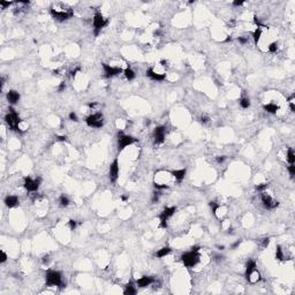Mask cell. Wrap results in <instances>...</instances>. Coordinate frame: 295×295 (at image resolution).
Listing matches in <instances>:
<instances>
[{
  "label": "cell",
  "instance_id": "6da1fadb",
  "mask_svg": "<svg viewBox=\"0 0 295 295\" xmlns=\"http://www.w3.org/2000/svg\"><path fill=\"white\" fill-rule=\"evenodd\" d=\"M51 14L54 19H57L59 21H65V20H68V19L73 18L74 12L69 6L59 3V4H55L54 6H52Z\"/></svg>",
  "mask_w": 295,
  "mask_h": 295
},
{
  "label": "cell",
  "instance_id": "7a4b0ae2",
  "mask_svg": "<svg viewBox=\"0 0 295 295\" xmlns=\"http://www.w3.org/2000/svg\"><path fill=\"white\" fill-rule=\"evenodd\" d=\"M45 279H46V286L48 287H52V286H59L60 288L65 287V284L62 282L61 273L58 271H47Z\"/></svg>",
  "mask_w": 295,
  "mask_h": 295
},
{
  "label": "cell",
  "instance_id": "3957f363",
  "mask_svg": "<svg viewBox=\"0 0 295 295\" xmlns=\"http://www.w3.org/2000/svg\"><path fill=\"white\" fill-rule=\"evenodd\" d=\"M182 258V262L183 264L187 266V267H194L198 262H199V254L198 251H189V253H186L181 256Z\"/></svg>",
  "mask_w": 295,
  "mask_h": 295
},
{
  "label": "cell",
  "instance_id": "277c9868",
  "mask_svg": "<svg viewBox=\"0 0 295 295\" xmlns=\"http://www.w3.org/2000/svg\"><path fill=\"white\" fill-rule=\"evenodd\" d=\"M5 120H6V122H7V125L13 129V130H18V131H21L20 130V127H19V125H20V122H21V120H20V118H19V115H18V113L11 107L9 108V113L5 117Z\"/></svg>",
  "mask_w": 295,
  "mask_h": 295
},
{
  "label": "cell",
  "instance_id": "5b68a950",
  "mask_svg": "<svg viewBox=\"0 0 295 295\" xmlns=\"http://www.w3.org/2000/svg\"><path fill=\"white\" fill-rule=\"evenodd\" d=\"M87 125L89 127H92V128H100L103 127L104 125V117L102 113H94L91 115H89L86 120Z\"/></svg>",
  "mask_w": 295,
  "mask_h": 295
},
{
  "label": "cell",
  "instance_id": "8992f818",
  "mask_svg": "<svg viewBox=\"0 0 295 295\" xmlns=\"http://www.w3.org/2000/svg\"><path fill=\"white\" fill-rule=\"evenodd\" d=\"M107 24V20L103 16L102 13L97 12L94 16V28H95V35H98L99 30H102Z\"/></svg>",
  "mask_w": 295,
  "mask_h": 295
},
{
  "label": "cell",
  "instance_id": "52a82bcc",
  "mask_svg": "<svg viewBox=\"0 0 295 295\" xmlns=\"http://www.w3.org/2000/svg\"><path fill=\"white\" fill-rule=\"evenodd\" d=\"M175 211H176V207H174V206H172V207H166L163 212H162V214H160V227H163V228H166L167 227V220L175 213Z\"/></svg>",
  "mask_w": 295,
  "mask_h": 295
},
{
  "label": "cell",
  "instance_id": "ba28073f",
  "mask_svg": "<svg viewBox=\"0 0 295 295\" xmlns=\"http://www.w3.org/2000/svg\"><path fill=\"white\" fill-rule=\"evenodd\" d=\"M40 181H42L40 178L31 179L30 176H27V178H24V188H26L28 191H36V190L39 188Z\"/></svg>",
  "mask_w": 295,
  "mask_h": 295
},
{
  "label": "cell",
  "instance_id": "9c48e42d",
  "mask_svg": "<svg viewBox=\"0 0 295 295\" xmlns=\"http://www.w3.org/2000/svg\"><path fill=\"white\" fill-rule=\"evenodd\" d=\"M136 139L133 137V136H129V135H125L122 133H119V139H118V145H119V150H122L125 149L126 146L133 144Z\"/></svg>",
  "mask_w": 295,
  "mask_h": 295
},
{
  "label": "cell",
  "instance_id": "30bf717a",
  "mask_svg": "<svg viewBox=\"0 0 295 295\" xmlns=\"http://www.w3.org/2000/svg\"><path fill=\"white\" fill-rule=\"evenodd\" d=\"M103 68H104V73H105V76L106 77H112V76H115L118 74L122 73V69L121 68H118V67H112L107 63H102Z\"/></svg>",
  "mask_w": 295,
  "mask_h": 295
},
{
  "label": "cell",
  "instance_id": "8fae6325",
  "mask_svg": "<svg viewBox=\"0 0 295 295\" xmlns=\"http://www.w3.org/2000/svg\"><path fill=\"white\" fill-rule=\"evenodd\" d=\"M261 198H262V202H263L264 206L267 207V209H274V207H277V206L279 205L278 201L273 199L270 195H267V194H265V193L262 194V197H261Z\"/></svg>",
  "mask_w": 295,
  "mask_h": 295
},
{
  "label": "cell",
  "instance_id": "7c38bea8",
  "mask_svg": "<svg viewBox=\"0 0 295 295\" xmlns=\"http://www.w3.org/2000/svg\"><path fill=\"white\" fill-rule=\"evenodd\" d=\"M119 176V162L118 159H114L113 163L110 166V180L111 182H115Z\"/></svg>",
  "mask_w": 295,
  "mask_h": 295
},
{
  "label": "cell",
  "instance_id": "4fadbf2b",
  "mask_svg": "<svg viewBox=\"0 0 295 295\" xmlns=\"http://www.w3.org/2000/svg\"><path fill=\"white\" fill-rule=\"evenodd\" d=\"M165 135H166L165 127H163V126L157 127V128L155 129V133H154L155 142H156L157 144H162V143L165 141Z\"/></svg>",
  "mask_w": 295,
  "mask_h": 295
},
{
  "label": "cell",
  "instance_id": "5bb4252c",
  "mask_svg": "<svg viewBox=\"0 0 295 295\" xmlns=\"http://www.w3.org/2000/svg\"><path fill=\"white\" fill-rule=\"evenodd\" d=\"M146 76H149L150 79H152V80H155V81H164L165 77H166L165 74H158V73H156L152 68H150V69L146 70Z\"/></svg>",
  "mask_w": 295,
  "mask_h": 295
},
{
  "label": "cell",
  "instance_id": "9a60e30c",
  "mask_svg": "<svg viewBox=\"0 0 295 295\" xmlns=\"http://www.w3.org/2000/svg\"><path fill=\"white\" fill-rule=\"evenodd\" d=\"M256 270V262L254 259H249L246 264V278L247 280L249 279V277L251 275V273Z\"/></svg>",
  "mask_w": 295,
  "mask_h": 295
},
{
  "label": "cell",
  "instance_id": "2e32d148",
  "mask_svg": "<svg viewBox=\"0 0 295 295\" xmlns=\"http://www.w3.org/2000/svg\"><path fill=\"white\" fill-rule=\"evenodd\" d=\"M154 282V278H151V277H142V278H139L137 281H136V284H137V286L138 287H148V286H150L151 284Z\"/></svg>",
  "mask_w": 295,
  "mask_h": 295
},
{
  "label": "cell",
  "instance_id": "e0dca14e",
  "mask_svg": "<svg viewBox=\"0 0 295 295\" xmlns=\"http://www.w3.org/2000/svg\"><path fill=\"white\" fill-rule=\"evenodd\" d=\"M7 99H8V102L11 104H16L20 100V94L18 91H15V90H11L7 94Z\"/></svg>",
  "mask_w": 295,
  "mask_h": 295
},
{
  "label": "cell",
  "instance_id": "ac0fdd59",
  "mask_svg": "<svg viewBox=\"0 0 295 295\" xmlns=\"http://www.w3.org/2000/svg\"><path fill=\"white\" fill-rule=\"evenodd\" d=\"M5 204L8 206V207H14L15 205L19 204V198L14 195H8L6 198H5Z\"/></svg>",
  "mask_w": 295,
  "mask_h": 295
},
{
  "label": "cell",
  "instance_id": "d6986e66",
  "mask_svg": "<svg viewBox=\"0 0 295 295\" xmlns=\"http://www.w3.org/2000/svg\"><path fill=\"white\" fill-rule=\"evenodd\" d=\"M172 175L178 180V181H182L186 176V170H176L172 172Z\"/></svg>",
  "mask_w": 295,
  "mask_h": 295
},
{
  "label": "cell",
  "instance_id": "ffe728a7",
  "mask_svg": "<svg viewBox=\"0 0 295 295\" xmlns=\"http://www.w3.org/2000/svg\"><path fill=\"white\" fill-rule=\"evenodd\" d=\"M264 110H265L266 112H269V113L274 114V113H277V111L279 110V106L275 105V104H266V105H264Z\"/></svg>",
  "mask_w": 295,
  "mask_h": 295
},
{
  "label": "cell",
  "instance_id": "44dd1931",
  "mask_svg": "<svg viewBox=\"0 0 295 295\" xmlns=\"http://www.w3.org/2000/svg\"><path fill=\"white\" fill-rule=\"evenodd\" d=\"M170 253H171V248H170V247H164V248H162V249H159V250L157 251L156 256L159 257V258H163V257L167 256Z\"/></svg>",
  "mask_w": 295,
  "mask_h": 295
},
{
  "label": "cell",
  "instance_id": "7402d4cb",
  "mask_svg": "<svg viewBox=\"0 0 295 295\" xmlns=\"http://www.w3.org/2000/svg\"><path fill=\"white\" fill-rule=\"evenodd\" d=\"M123 73H125V76H126V79L128 80V81H131V80H134L135 79V71L131 69V68H126L125 70H123Z\"/></svg>",
  "mask_w": 295,
  "mask_h": 295
},
{
  "label": "cell",
  "instance_id": "603a6c76",
  "mask_svg": "<svg viewBox=\"0 0 295 295\" xmlns=\"http://www.w3.org/2000/svg\"><path fill=\"white\" fill-rule=\"evenodd\" d=\"M126 295H134V294H136V289H135V287H134V284L133 282H129L127 286H126V289H125V292H123Z\"/></svg>",
  "mask_w": 295,
  "mask_h": 295
},
{
  "label": "cell",
  "instance_id": "cb8c5ba5",
  "mask_svg": "<svg viewBox=\"0 0 295 295\" xmlns=\"http://www.w3.org/2000/svg\"><path fill=\"white\" fill-rule=\"evenodd\" d=\"M261 35H262V29H261V28H257V29L254 31V34H253V38H254V42H255L256 45H257L258 42H259Z\"/></svg>",
  "mask_w": 295,
  "mask_h": 295
},
{
  "label": "cell",
  "instance_id": "d4e9b609",
  "mask_svg": "<svg viewBox=\"0 0 295 295\" xmlns=\"http://www.w3.org/2000/svg\"><path fill=\"white\" fill-rule=\"evenodd\" d=\"M287 162H288L290 165L295 163V154H294V151H293L292 149H289L288 152H287Z\"/></svg>",
  "mask_w": 295,
  "mask_h": 295
},
{
  "label": "cell",
  "instance_id": "484cf974",
  "mask_svg": "<svg viewBox=\"0 0 295 295\" xmlns=\"http://www.w3.org/2000/svg\"><path fill=\"white\" fill-rule=\"evenodd\" d=\"M240 106H241L242 108H248V107L250 106V99L247 98V97L241 98V99H240Z\"/></svg>",
  "mask_w": 295,
  "mask_h": 295
},
{
  "label": "cell",
  "instance_id": "4316f807",
  "mask_svg": "<svg viewBox=\"0 0 295 295\" xmlns=\"http://www.w3.org/2000/svg\"><path fill=\"white\" fill-rule=\"evenodd\" d=\"M59 202H60V205L61 206H67L69 204V198L65 195H61L60 198H59Z\"/></svg>",
  "mask_w": 295,
  "mask_h": 295
},
{
  "label": "cell",
  "instance_id": "83f0119b",
  "mask_svg": "<svg viewBox=\"0 0 295 295\" xmlns=\"http://www.w3.org/2000/svg\"><path fill=\"white\" fill-rule=\"evenodd\" d=\"M275 258L279 259V261H282L284 259V253H282V249L280 246L277 247V250H275Z\"/></svg>",
  "mask_w": 295,
  "mask_h": 295
},
{
  "label": "cell",
  "instance_id": "f1b7e54d",
  "mask_svg": "<svg viewBox=\"0 0 295 295\" xmlns=\"http://www.w3.org/2000/svg\"><path fill=\"white\" fill-rule=\"evenodd\" d=\"M210 206H211V209H212V212H213V214H216L217 216V211H218V209L220 207L216 202H211L210 203Z\"/></svg>",
  "mask_w": 295,
  "mask_h": 295
},
{
  "label": "cell",
  "instance_id": "f546056e",
  "mask_svg": "<svg viewBox=\"0 0 295 295\" xmlns=\"http://www.w3.org/2000/svg\"><path fill=\"white\" fill-rule=\"evenodd\" d=\"M277 50H278V44L274 42V43H271L270 45H269V51L270 52H272V53H274V52H277Z\"/></svg>",
  "mask_w": 295,
  "mask_h": 295
},
{
  "label": "cell",
  "instance_id": "4dcf8cb0",
  "mask_svg": "<svg viewBox=\"0 0 295 295\" xmlns=\"http://www.w3.org/2000/svg\"><path fill=\"white\" fill-rule=\"evenodd\" d=\"M267 186H269L267 183H261V185H257V186H256V189H257L258 191H262V193H263V191L267 188Z\"/></svg>",
  "mask_w": 295,
  "mask_h": 295
},
{
  "label": "cell",
  "instance_id": "1f68e13d",
  "mask_svg": "<svg viewBox=\"0 0 295 295\" xmlns=\"http://www.w3.org/2000/svg\"><path fill=\"white\" fill-rule=\"evenodd\" d=\"M155 188L162 190V189H167L168 186H167V185H163V183H157V182H155Z\"/></svg>",
  "mask_w": 295,
  "mask_h": 295
},
{
  "label": "cell",
  "instance_id": "d6a6232c",
  "mask_svg": "<svg viewBox=\"0 0 295 295\" xmlns=\"http://www.w3.org/2000/svg\"><path fill=\"white\" fill-rule=\"evenodd\" d=\"M68 224H69V227H70V230H71V231H74V230L76 228V226H77V223H76L75 220H73V219H71V220H69V223H68Z\"/></svg>",
  "mask_w": 295,
  "mask_h": 295
},
{
  "label": "cell",
  "instance_id": "836d02e7",
  "mask_svg": "<svg viewBox=\"0 0 295 295\" xmlns=\"http://www.w3.org/2000/svg\"><path fill=\"white\" fill-rule=\"evenodd\" d=\"M288 171H289L290 176H292V178H294V175H295V166H294V164H292V165H289V166H288Z\"/></svg>",
  "mask_w": 295,
  "mask_h": 295
},
{
  "label": "cell",
  "instance_id": "e575fe53",
  "mask_svg": "<svg viewBox=\"0 0 295 295\" xmlns=\"http://www.w3.org/2000/svg\"><path fill=\"white\" fill-rule=\"evenodd\" d=\"M289 106H290V111L295 112V106H294V96H292L289 98Z\"/></svg>",
  "mask_w": 295,
  "mask_h": 295
},
{
  "label": "cell",
  "instance_id": "d590c367",
  "mask_svg": "<svg viewBox=\"0 0 295 295\" xmlns=\"http://www.w3.org/2000/svg\"><path fill=\"white\" fill-rule=\"evenodd\" d=\"M269 242H270L269 238H265V239H262V240H261V243H262V247H263V248H266V247L269 246Z\"/></svg>",
  "mask_w": 295,
  "mask_h": 295
},
{
  "label": "cell",
  "instance_id": "8d00e7d4",
  "mask_svg": "<svg viewBox=\"0 0 295 295\" xmlns=\"http://www.w3.org/2000/svg\"><path fill=\"white\" fill-rule=\"evenodd\" d=\"M69 119H70L71 121H79V119H77V115H76V113H74V112L69 113Z\"/></svg>",
  "mask_w": 295,
  "mask_h": 295
},
{
  "label": "cell",
  "instance_id": "74e56055",
  "mask_svg": "<svg viewBox=\"0 0 295 295\" xmlns=\"http://www.w3.org/2000/svg\"><path fill=\"white\" fill-rule=\"evenodd\" d=\"M0 5H1L3 9H5L6 7H9L12 5V3H9V1H0Z\"/></svg>",
  "mask_w": 295,
  "mask_h": 295
},
{
  "label": "cell",
  "instance_id": "f35d334b",
  "mask_svg": "<svg viewBox=\"0 0 295 295\" xmlns=\"http://www.w3.org/2000/svg\"><path fill=\"white\" fill-rule=\"evenodd\" d=\"M159 197H160V193H155V194H154V197H152V202H154V203H157L158 199H159Z\"/></svg>",
  "mask_w": 295,
  "mask_h": 295
},
{
  "label": "cell",
  "instance_id": "ab89813d",
  "mask_svg": "<svg viewBox=\"0 0 295 295\" xmlns=\"http://www.w3.org/2000/svg\"><path fill=\"white\" fill-rule=\"evenodd\" d=\"M0 255H1V259H0V262L1 263H4V262H6V259H7V255L5 254V251H0Z\"/></svg>",
  "mask_w": 295,
  "mask_h": 295
},
{
  "label": "cell",
  "instance_id": "60d3db41",
  "mask_svg": "<svg viewBox=\"0 0 295 295\" xmlns=\"http://www.w3.org/2000/svg\"><path fill=\"white\" fill-rule=\"evenodd\" d=\"M225 159H226V157H225V156H219V157L217 158V162L220 164V163H224V162H225Z\"/></svg>",
  "mask_w": 295,
  "mask_h": 295
},
{
  "label": "cell",
  "instance_id": "b9f144b4",
  "mask_svg": "<svg viewBox=\"0 0 295 295\" xmlns=\"http://www.w3.org/2000/svg\"><path fill=\"white\" fill-rule=\"evenodd\" d=\"M240 244H241V240H238L235 243H233V244H232V249H235V248H238Z\"/></svg>",
  "mask_w": 295,
  "mask_h": 295
},
{
  "label": "cell",
  "instance_id": "7bdbcfd3",
  "mask_svg": "<svg viewBox=\"0 0 295 295\" xmlns=\"http://www.w3.org/2000/svg\"><path fill=\"white\" fill-rule=\"evenodd\" d=\"M239 42L241 44H246L248 42V38H244V37H239Z\"/></svg>",
  "mask_w": 295,
  "mask_h": 295
},
{
  "label": "cell",
  "instance_id": "ee69618b",
  "mask_svg": "<svg viewBox=\"0 0 295 295\" xmlns=\"http://www.w3.org/2000/svg\"><path fill=\"white\" fill-rule=\"evenodd\" d=\"M65 88H66V86H65V83H63V82H62V83H61V84H60V87H59V89H58V91H59V92H61V91H63V90H65Z\"/></svg>",
  "mask_w": 295,
  "mask_h": 295
},
{
  "label": "cell",
  "instance_id": "f6af8a7d",
  "mask_svg": "<svg viewBox=\"0 0 295 295\" xmlns=\"http://www.w3.org/2000/svg\"><path fill=\"white\" fill-rule=\"evenodd\" d=\"M201 121L203 122V123H205V122H207L209 121V117H202V119H201Z\"/></svg>",
  "mask_w": 295,
  "mask_h": 295
},
{
  "label": "cell",
  "instance_id": "bcb514c9",
  "mask_svg": "<svg viewBox=\"0 0 295 295\" xmlns=\"http://www.w3.org/2000/svg\"><path fill=\"white\" fill-rule=\"evenodd\" d=\"M244 3L243 1H234L233 3V5H235V6H241V5H243Z\"/></svg>",
  "mask_w": 295,
  "mask_h": 295
},
{
  "label": "cell",
  "instance_id": "7dc6e473",
  "mask_svg": "<svg viewBox=\"0 0 295 295\" xmlns=\"http://www.w3.org/2000/svg\"><path fill=\"white\" fill-rule=\"evenodd\" d=\"M66 136H58V141H61V142H63V141H66Z\"/></svg>",
  "mask_w": 295,
  "mask_h": 295
},
{
  "label": "cell",
  "instance_id": "c3c4849f",
  "mask_svg": "<svg viewBox=\"0 0 295 295\" xmlns=\"http://www.w3.org/2000/svg\"><path fill=\"white\" fill-rule=\"evenodd\" d=\"M47 261H48V256H44V257H43V262L46 263Z\"/></svg>",
  "mask_w": 295,
  "mask_h": 295
}]
</instances>
